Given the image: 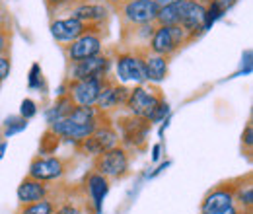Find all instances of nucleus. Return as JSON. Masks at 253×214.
<instances>
[{
    "instance_id": "obj_1",
    "label": "nucleus",
    "mask_w": 253,
    "mask_h": 214,
    "mask_svg": "<svg viewBox=\"0 0 253 214\" xmlns=\"http://www.w3.org/2000/svg\"><path fill=\"white\" fill-rule=\"evenodd\" d=\"M189 41L191 37L187 35V31L179 24H175V26H156L148 45H150V51L154 55L169 57Z\"/></svg>"
},
{
    "instance_id": "obj_2",
    "label": "nucleus",
    "mask_w": 253,
    "mask_h": 214,
    "mask_svg": "<svg viewBox=\"0 0 253 214\" xmlns=\"http://www.w3.org/2000/svg\"><path fill=\"white\" fill-rule=\"evenodd\" d=\"M125 26H144L154 24L158 6L154 0H123L121 4L113 6Z\"/></svg>"
},
{
    "instance_id": "obj_3",
    "label": "nucleus",
    "mask_w": 253,
    "mask_h": 214,
    "mask_svg": "<svg viewBox=\"0 0 253 214\" xmlns=\"http://www.w3.org/2000/svg\"><path fill=\"white\" fill-rule=\"evenodd\" d=\"M205 4H207V0H181L177 4V8H179L177 24L187 31L191 41L201 31H205Z\"/></svg>"
},
{
    "instance_id": "obj_4",
    "label": "nucleus",
    "mask_w": 253,
    "mask_h": 214,
    "mask_svg": "<svg viewBox=\"0 0 253 214\" xmlns=\"http://www.w3.org/2000/svg\"><path fill=\"white\" fill-rule=\"evenodd\" d=\"M160 101H162L160 95H156V93L150 92V90H146V88H142V86H138L132 92H128V97H126L125 103L134 117L150 123L152 117H154L156 107L160 105Z\"/></svg>"
},
{
    "instance_id": "obj_5",
    "label": "nucleus",
    "mask_w": 253,
    "mask_h": 214,
    "mask_svg": "<svg viewBox=\"0 0 253 214\" xmlns=\"http://www.w3.org/2000/svg\"><path fill=\"white\" fill-rule=\"evenodd\" d=\"M95 170H97V173H101L103 177H123L126 173V170H128V156L123 148H117V146H113V148H109V150H105L103 154H99L97 156V160H95Z\"/></svg>"
},
{
    "instance_id": "obj_6",
    "label": "nucleus",
    "mask_w": 253,
    "mask_h": 214,
    "mask_svg": "<svg viewBox=\"0 0 253 214\" xmlns=\"http://www.w3.org/2000/svg\"><path fill=\"white\" fill-rule=\"evenodd\" d=\"M105 82L103 80H97V78H88V80H72L70 86H68V95L72 97V101L76 105H86V107H92L95 105L99 93L103 90Z\"/></svg>"
},
{
    "instance_id": "obj_7",
    "label": "nucleus",
    "mask_w": 253,
    "mask_h": 214,
    "mask_svg": "<svg viewBox=\"0 0 253 214\" xmlns=\"http://www.w3.org/2000/svg\"><path fill=\"white\" fill-rule=\"evenodd\" d=\"M111 59L105 55H95L90 59L74 62L72 66V80H88V78H97L103 80L105 74L109 72Z\"/></svg>"
},
{
    "instance_id": "obj_8",
    "label": "nucleus",
    "mask_w": 253,
    "mask_h": 214,
    "mask_svg": "<svg viewBox=\"0 0 253 214\" xmlns=\"http://www.w3.org/2000/svg\"><path fill=\"white\" fill-rule=\"evenodd\" d=\"M117 76L123 80V82H138V84H144L148 78H146V70H144V61L140 55H134V53H125V55H119L117 57Z\"/></svg>"
},
{
    "instance_id": "obj_9",
    "label": "nucleus",
    "mask_w": 253,
    "mask_h": 214,
    "mask_svg": "<svg viewBox=\"0 0 253 214\" xmlns=\"http://www.w3.org/2000/svg\"><path fill=\"white\" fill-rule=\"evenodd\" d=\"M99 53H101V37L97 33H92V31L74 39L66 49V55L72 62L90 59V57H95Z\"/></svg>"
},
{
    "instance_id": "obj_10",
    "label": "nucleus",
    "mask_w": 253,
    "mask_h": 214,
    "mask_svg": "<svg viewBox=\"0 0 253 214\" xmlns=\"http://www.w3.org/2000/svg\"><path fill=\"white\" fill-rule=\"evenodd\" d=\"M88 31L95 33V28L76 20V18H64V20L51 22V35L61 43H72L74 39H78L80 35H84Z\"/></svg>"
},
{
    "instance_id": "obj_11",
    "label": "nucleus",
    "mask_w": 253,
    "mask_h": 214,
    "mask_svg": "<svg viewBox=\"0 0 253 214\" xmlns=\"http://www.w3.org/2000/svg\"><path fill=\"white\" fill-rule=\"evenodd\" d=\"M70 18H76L88 26H94L97 28L99 24H103L107 18H109V6L105 2H92V0H86V2H80L76 4L72 10H70Z\"/></svg>"
},
{
    "instance_id": "obj_12",
    "label": "nucleus",
    "mask_w": 253,
    "mask_h": 214,
    "mask_svg": "<svg viewBox=\"0 0 253 214\" xmlns=\"http://www.w3.org/2000/svg\"><path fill=\"white\" fill-rule=\"evenodd\" d=\"M203 214H238L234 193L228 189H216L203 201Z\"/></svg>"
},
{
    "instance_id": "obj_13",
    "label": "nucleus",
    "mask_w": 253,
    "mask_h": 214,
    "mask_svg": "<svg viewBox=\"0 0 253 214\" xmlns=\"http://www.w3.org/2000/svg\"><path fill=\"white\" fill-rule=\"evenodd\" d=\"M115 142H117V132L113 128H109V127L99 128L97 127L88 138H84L80 142V150L86 154H92V156H99V154H103L105 150L113 148Z\"/></svg>"
},
{
    "instance_id": "obj_14",
    "label": "nucleus",
    "mask_w": 253,
    "mask_h": 214,
    "mask_svg": "<svg viewBox=\"0 0 253 214\" xmlns=\"http://www.w3.org/2000/svg\"><path fill=\"white\" fill-rule=\"evenodd\" d=\"M64 173V162L61 158H35L30 166V177L37 181H51Z\"/></svg>"
},
{
    "instance_id": "obj_15",
    "label": "nucleus",
    "mask_w": 253,
    "mask_h": 214,
    "mask_svg": "<svg viewBox=\"0 0 253 214\" xmlns=\"http://www.w3.org/2000/svg\"><path fill=\"white\" fill-rule=\"evenodd\" d=\"M47 195V185L45 181H37V179H32V177H26L20 187H18V201L22 205H32V203H37L41 199H45Z\"/></svg>"
},
{
    "instance_id": "obj_16",
    "label": "nucleus",
    "mask_w": 253,
    "mask_h": 214,
    "mask_svg": "<svg viewBox=\"0 0 253 214\" xmlns=\"http://www.w3.org/2000/svg\"><path fill=\"white\" fill-rule=\"evenodd\" d=\"M142 61H144V70H146V78L148 80L162 82L168 76V57L146 53V55H142Z\"/></svg>"
},
{
    "instance_id": "obj_17",
    "label": "nucleus",
    "mask_w": 253,
    "mask_h": 214,
    "mask_svg": "<svg viewBox=\"0 0 253 214\" xmlns=\"http://www.w3.org/2000/svg\"><path fill=\"white\" fill-rule=\"evenodd\" d=\"M126 97H128V90L126 88L111 86V84L105 82V86H103V90L99 93L95 105H99L101 109H111V107H115L119 103H125Z\"/></svg>"
},
{
    "instance_id": "obj_18",
    "label": "nucleus",
    "mask_w": 253,
    "mask_h": 214,
    "mask_svg": "<svg viewBox=\"0 0 253 214\" xmlns=\"http://www.w3.org/2000/svg\"><path fill=\"white\" fill-rule=\"evenodd\" d=\"M88 191H90V197L94 201L95 211L101 213V205H103V199L107 197V191H109V181L107 177H103L101 173H92L88 177Z\"/></svg>"
},
{
    "instance_id": "obj_19",
    "label": "nucleus",
    "mask_w": 253,
    "mask_h": 214,
    "mask_svg": "<svg viewBox=\"0 0 253 214\" xmlns=\"http://www.w3.org/2000/svg\"><path fill=\"white\" fill-rule=\"evenodd\" d=\"M76 107V103L72 101V97L70 95H63V97H59L57 99V103L47 111V123L49 125H53V123L61 121V119H66L70 113H72V109Z\"/></svg>"
},
{
    "instance_id": "obj_20",
    "label": "nucleus",
    "mask_w": 253,
    "mask_h": 214,
    "mask_svg": "<svg viewBox=\"0 0 253 214\" xmlns=\"http://www.w3.org/2000/svg\"><path fill=\"white\" fill-rule=\"evenodd\" d=\"M18 214H53V203L47 199H41L32 205H24Z\"/></svg>"
},
{
    "instance_id": "obj_21",
    "label": "nucleus",
    "mask_w": 253,
    "mask_h": 214,
    "mask_svg": "<svg viewBox=\"0 0 253 214\" xmlns=\"http://www.w3.org/2000/svg\"><path fill=\"white\" fill-rule=\"evenodd\" d=\"M26 127H28V119H24V117H10V119H6V123H4V138H10L12 134L22 132Z\"/></svg>"
},
{
    "instance_id": "obj_22",
    "label": "nucleus",
    "mask_w": 253,
    "mask_h": 214,
    "mask_svg": "<svg viewBox=\"0 0 253 214\" xmlns=\"http://www.w3.org/2000/svg\"><path fill=\"white\" fill-rule=\"evenodd\" d=\"M82 0H45V6L49 12H61V10H72L76 4H80Z\"/></svg>"
},
{
    "instance_id": "obj_23",
    "label": "nucleus",
    "mask_w": 253,
    "mask_h": 214,
    "mask_svg": "<svg viewBox=\"0 0 253 214\" xmlns=\"http://www.w3.org/2000/svg\"><path fill=\"white\" fill-rule=\"evenodd\" d=\"M234 199L240 203V205H244V207H252L253 203V187L252 185H246V191L244 189H240L238 191V195H234Z\"/></svg>"
},
{
    "instance_id": "obj_24",
    "label": "nucleus",
    "mask_w": 253,
    "mask_h": 214,
    "mask_svg": "<svg viewBox=\"0 0 253 214\" xmlns=\"http://www.w3.org/2000/svg\"><path fill=\"white\" fill-rule=\"evenodd\" d=\"M33 115H37L35 101H32V99H24V101H22V109H20V117H24V119L30 121Z\"/></svg>"
},
{
    "instance_id": "obj_25",
    "label": "nucleus",
    "mask_w": 253,
    "mask_h": 214,
    "mask_svg": "<svg viewBox=\"0 0 253 214\" xmlns=\"http://www.w3.org/2000/svg\"><path fill=\"white\" fill-rule=\"evenodd\" d=\"M10 68H12V62H10V59H8L6 55H0V84H2V82L8 78Z\"/></svg>"
},
{
    "instance_id": "obj_26",
    "label": "nucleus",
    "mask_w": 253,
    "mask_h": 214,
    "mask_svg": "<svg viewBox=\"0 0 253 214\" xmlns=\"http://www.w3.org/2000/svg\"><path fill=\"white\" fill-rule=\"evenodd\" d=\"M39 80H41V68H39V64H33L32 72H30V88H37Z\"/></svg>"
},
{
    "instance_id": "obj_27",
    "label": "nucleus",
    "mask_w": 253,
    "mask_h": 214,
    "mask_svg": "<svg viewBox=\"0 0 253 214\" xmlns=\"http://www.w3.org/2000/svg\"><path fill=\"white\" fill-rule=\"evenodd\" d=\"M242 140H244V144H246L248 148H252V144H253V125L252 123H248L246 132L242 134Z\"/></svg>"
},
{
    "instance_id": "obj_28",
    "label": "nucleus",
    "mask_w": 253,
    "mask_h": 214,
    "mask_svg": "<svg viewBox=\"0 0 253 214\" xmlns=\"http://www.w3.org/2000/svg\"><path fill=\"white\" fill-rule=\"evenodd\" d=\"M8 43H10V35H8V31L4 30V28H0V55L6 53Z\"/></svg>"
},
{
    "instance_id": "obj_29",
    "label": "nucleus",
    "mask_w": 253,
    "mask_h": 214,
    "mask_svg": "<svg viewBox=\"0 0 253 214\" xmlns=\"http://www.w3.org/2000/svg\"><path fill=\"white\" fill-rule=\"evenodd\" d=\"M158 8H164V6H173V4H179L181 0H154Z\"/></svg>"
},
{
    "instance_id": "obj_30",
    "label": "nucleus",
    "mask_w": 253,
    "mask_h": 214,
    "mask_svg": "<svg viewBox=\"0 0 253 214\" xmlns=\"http://www.w3.org/2000/svg\"><path fill=\"white\" fill-rule=\"evenodd\" d=\"M216 2L220 4L224 10H228V8H232V6H234V4L238 2V0H216Z\"/></svg>"
},
{
    "instance_id": "obj_31",
    "label": "nucleus",
    "mask_w": 253,
    "mask_h": 214,
    "mask_svg": "<svg viewBox=\"0 0 253 214\" xmlns=\"http://www.w3.org/2000/svg\"><path fill=\"white\" fill-rule=\"evenodd\" d=\"M57 214H80V213H78L74 207H63Z\"/></svg>"
},
{
    "instance_id": "obj_32",
    "label": "nucleus",
    "mask_w": 253,
    "mask_h": 214,
    "mask_svg": "<svg viewBox=\"0 0 253 214\" xmlns=\"http://www.w3.org/2000/svg\"><path fill=\"white\" fill-rule=\"evenodd\" d=\"M6 148H8V142H6V140H0V160L4 158V152H6Z\"/></svg>"
},
{
    "instance_id": "obj_33",
    "label": "nucleus",
    "mask_w": 253,
    "mask_h": 214,
    "mask_svg": "<svg viewBox=\"0 0 253 214\" xmlns=\"http://www.w3.org/2000/svg\"><path fill=\"white\" fill-rule=\"evenodd\" d=\"M103 2H105L107 6H117V4H121L123 0H103Z\"/></svg>"
},
{
    "instance_id": "obj_34",
    "label": "nucleus",
    "mask_w": 253,
    "mask_h": 214,
    "mask_svg": "<svg viewBox=\"0 0 253 214\" xmlns=\"http://www.w3.org/2000/svg\"><path fill=\"white\" fill-rule=\"evenodd\" d=\"M82 2H86V0H82Z\"/></svg>"
}]
</instances>
